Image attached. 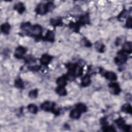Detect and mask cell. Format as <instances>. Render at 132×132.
<instances>
[{
    "instance_id": "cell-4",
    "label": "cell",
    "mask_w": 132,
    "mask_h": 132,
    "mask_svg": "<svg viewBox=\"0 0 132 132\" xmlns=\"http://www.w3.org/2000/svg\"><path fill=\"white\" fill-rule=\"evenodd\" d=\"M51 57L49 56L48 55H44L42 56V57L41 58V63L44 65H46V64H48L50 61L51 60Z\"/></svg>"
},
{
    "instance_id": "cell-2",
    "label": "cell",
    "mask_w": 132,
    "mask_h": 132,
    "mask_svg": "<svg viewBox=\"0 0 132 132\" xmlns=\"http://www.w3.org/2000/svg\"><path fill=\"white\" fill-rule=\"evenodd\" d=\"M32 32L33 35L36 36H39L42 32V29L39 25H36L34 26L32 28Z\"/></svg>"
},
{
    "instance_id": "cell-12",
    "label": "cell",
    "mask_w": 132,
    "mask_h": 132,
    "mask_svg": "<svg viewBox=\"0 0 132 132\" xmlns=\"http://www.w3.org/2000/svg\"><path fill=\"white\" fill-rule=\"evenodd\" d=\"M57 82V84L59 85V86L64 87L66 85V80L63 77H59V79H58Z\"/></svg>"
},
{
    "instance_id": "cell-21",
    "label": "cell",
    "mask_w": 132,
    "mask_h": 132,
    "mask_svg": "<svg viewBox=\"0 0 132 132\" xmlns=\"http://www.w3.org/2000/svg\"><path fill=\"white\" fill-rule=\"evenodd\" d=\"M104 128L105 130L104 131L105 132H113L115 131L114 129H113V128L111 127V126H106V127H105Z\"/></svg>"
},
{
    "instance_id": "cell-23",
    "label": "cell",
    "mask_w": 132,
    "mask_h": 132,
    "mask_svg": "<svg viewBox=\"0 0 132 132\" xmlns=\"http://www.w3.org/2000/svg\"><path fill=\"white\" fill-rule=\"evenodd\" d=\"M88 20V19L87 16H84L81 18V19L80 21H81V22L82 23H86L87 22Z\"/></svg>"
},
{
    "instance_id": "cell-7",
    "label": "cell",
    "mask_w": 132,
    "mask_h": 132,
    "mask_svg": "<svg viewBox=\"0 0 132 132\" xmlns=\"http://www.w3.org/2000/svg\"><path fill=\"white\" fill-rule=\"evenodd\" d=\"M80 115H81V112L79 110L74 109L72 110L70 113V117L73 119H78Z\"/></svg>"
},
{
    "instance_id": "cell-6",
    "label": "cell",
    "mask_w": 132,
    "mask_h": 132,
    "mask_svg": "<svg viewBox=\"0 0 132 132\" xmlns=\"http://www.w3.org/2000/svg\"><path fill=\"white\" fill-rule=\"evenodd\" d=\"M109 87L112 89V91L114 92L115 94H118L120 92V89L117 84L111 83L109 85Z\"/></svg>"
},
{
    "instance_id": "cell-15",
    "label": "cell",
    "mask_w": 132,
    "mask_h": 132,
    "mask_svg": "<svg viewBox=\"0 0 132 132\" xmlns=\"http://www.w3.org/2000/svg\"><path fill=\"white\" fill-rule=\"evenodd\" d=\"M124 50L126 52H131L132 50V43L131 42H126L123 46Z\"/></svg>"
},
{
    "instance_id": "cell-8",
    "label": "cell",
    "mask_w": 132,
    "mask_h": 132,
    "mask_svg": "<svg viewBox=\"0 0 132 132\" xmlns=\"http://www.w3.org/2000/svg\"><path fill=\"white\" fill-rule=\"evenodd\" d=\"M54 105H51L50 102H45L41 105V108L45 110H50L53 108Z\"/></svg>"
},
{
    "instance_id": "cell-22",
    "label": "cell",
    "mask_w": 132,
    "mask_h": 132,
    "mask_svg": "<svg viewBox=\"0 0 132 132\" xmlns=\"http://www.w3.org/2000/svg\"><path fill=\"white\" fill-rule=\"evenodd\" d=\"M116 122H117V124H118L119 126H123V124H124V121H123V120L122 119H118L117 121H116Z\"/></svg>"
},
{
    "instance_id": "cell-25",
    "label": "cell",
    "mask_w": 132,
    "mask_h": 132,
    "mask_svg": "<svg viewBox=\"0 0 132 132\" xmlns=\"http://www.w3.org/2000/svg\"><path fill=\"white\" fill-rule=\"evenodd\" d=\"M126 25L128 27H131L132 26V19L131 18H128V19L127 20V22H126Z\"/></svg>"
},
{
    "instance_id": "cell-11",
    "label": "cell",
    "mask_w": 132,
    "mask_h": 132,
    "mask_svg": "<svg viewBox=\"0 0 132 132\" xmlns=\"http://www.w3.org/2000/svg\"><path fill=\"white\" fill-rule=\"evenodd\" d=\"M10 25L8 23H5L1 26V30L3 33L5 34L8 33L10 30Z\"/></svg>"
},
{
    "instance_id": "cell-5",
    "label": "cell",
    "mask_w": 132,
    "mask_h": 132,
    "mask_svg": "<svg viewBox=\"0 0 132 132\" xmlns=\"http://www.w3.org/2000/svg\"><path fill=\"white\" fill-rule=\"evenodd\" d=\"M105 77L107 79L110 80V81H114L117 79L116 75L112 72H108L105 73Z\"/></svg>"
},
{
    "instance_id": "cell-14",
    "label": "cell",
    "mask_w": 132,
    "mask_h": 132,
    "mask_svg": "<svg viewBox=\"0 0 132 132\" xmlns=\"http://www.w3.org/2000/svg\"><path fill=\"white\" fill-rule=\"evenodd\" d=\"M57 92L58 94L60 95H64L67 94L66 90L65 89H64V87L59 86L58 87V88L57 89Z\"/></svg>"
},
{
    "instance_id": "cell-24",
    "label": "cell",
    "mask_w": 132,
    "mask_h": 132,
    "mask_svg": "<svg viewBox=\"0 0 132 132\" xmlns=\"http://www.w3.org/2000/svg\"><path fill=\"white\" fill-rule=\"evenodd\" d=\"M60 23V21L59 20H55L54 19L53 21H52V24H53V25H58Z\"/></svg>"
},
{
    "instance_id": "cell-18",
    "label": "cell",
    "mask_w": 132,
    "mask_h": 132,
    "mask_svg": "<svg viewBox=\"0 0 132 132\" xmlns=\"http://www.w3.org/2000/svg\"><path fill=\"white\" fill-rule=\"evenodd\" d=\"M37 94L38 92L37 90H32V91L29 93V96L32 98H35L37 96Z\"/></svg>"
},
{
    "instance_id": "cell-3",
    "label": "cell",
    "mask_w": 132,
    "mask_h": 132,
    "mask_svg": "<svg viewBox=\"0 0 132 132\" xmlns=\"http://www.w3.org/2000/svg\"><path fill=\"white\" fill-rule=\"evenodd\" d=\"M25 49L23 47H21V46H20V47L17 48L16 51H15V56H16L17 58L22 57V56H23V54L25 53Z\"/></svg>"
},
{
    "instance_id": "cell-19",
    "label": "cell",
    "mask_w": 132,
    "mask_h": 132,
    "mask_svg": "<svg viewBox=\"0 0 132 132\" xmlns=\"http://www.w3.org/2000/svg\"><path fill=\"white\" fill-rule=\"evenodd\" d=\"M123 110L124 112H126L128 113H131V111H132V108H131V106L130 105H125L123 107Z\"/></svg>"
},
{
    "instance_id": "cell-20",
    "label": "cell",
    "mask_w": 132,
    "mask_h": 132,
    "mask_svg": "<svg viewBox=\"0 0 132 132\" xmlns=\"http://www.w3.org/2000/svg\"><path fill=\"white\" fill-rule=\"evenodd\" d=\"M15 86L18 88H22L23 86V84L21 80L19 79L17 80L15 82Z\"/></svg>"
},
{
    "instance_id": "cell-1",
    "label": "cell",
    "mask_w": 132,
    "mask_h": 132,
    "mask_svg": "<svg viewBox=\"0 0 132 132\" xmlns=\"http://www.w3.org/2000/svg\"><path fill=\"white\" fill-rule=\"evenodd\" d=\"M48 10L47 5L43 4H39L37 8V11L38 14H44Z\"/></svg>"
},
{
    "instance_id": "cell-16",
    "label": "cell",
    "mask_w": 132,
    "mask_h": 132,
    "mask_svg": "<svg viewBox=\"0 0 132 132\" xmlns=\"http://www.w3.org/2000/svg\"><path fill=\"white\" fill-rule=\"evenodd\" d=\"M77 109L79 110L81 113L85 112L87 110V108L84 104H79L77 105Z\"/></svg>"
},
{
    "instance_id": "cell-10",
    "label": "cell",
    "mask_w": 132,
    "mask_h": 132,
    "mask_svg": "<svg viewBox=\"0 0 132 132\" xmlns=\"http://www.w3.org/2000/svg\"><path fill=\"white\" fill-rule=\"evenodd\" d=\"M45 40L49 41H53L54 39V35L53 33L51 31H49L46 34V36H45Z\"/></svg>"
},
{
    "instance_id": "cell-17",
    "label": "cell",
    "mask_w": 132,
    "mask_h": 132,
    "mask_svg": "<svg viewBox=\"0 0 132 132\" xmlns=\"http://www.w3.org/2000/svg\"><path fill=\"white\" fill-rule=\"evenodd\" d=\"M15 8L19 12H22L24 10V7L21 3H18L15 5Z\"/></svg>"
},
{
    "instance_id": "cell-9",
    "label": "cell",
    "mask_w": 132,
    "mask_h": 132,
    "mask_svg": "<svg viewBox=\"0 0 132 132\" xmlns=\"http://www.w3.org/2000/svg\"><path fill=\"white\" fill-rule=\"evenodd\" d=\"M82 85L84 86H87L90 83V77L89 75H87L85 76L82 79Z\"/></svg>"
},
{
    "instance_id": "cell-13",
    "label": "cell",
    "mask_w": 132,
    "mask_h": 132,
    "mask_svg": "<svg viewBox=\"0 0 132 132\" xmlns=\"http://www.w3.org/2000/svg\"><path fill=\"white\" fill-rule=\"evenodd\" d=\"M28 109L30 113H36L38 110L37 106L34 104H30L28 106Z\"/></svg>"
}]
</instances>
